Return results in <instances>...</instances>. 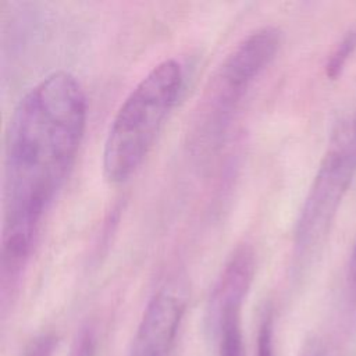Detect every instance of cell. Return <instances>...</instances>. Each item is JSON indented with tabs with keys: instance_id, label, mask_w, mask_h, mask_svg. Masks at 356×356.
Here are the masks:
<instances>
[{
	"instance_id": "11",
	"label": "cell",
	"mask_w": 356,
	"mask_h": 356,
	"mask_svg": "<svg viewBox=\"0 0 356 356\" xmlns=\"http://www.w3.org/2000/svg\"><path fill=\"white\" fill-rule=\"evenodd\" d=\"M96 342L90 331H83L75 341L70 356H95Z\"/></svg>"
},
{
	"instance_id": "5",
	"label": "cell",
	"mask_w": 356,
	"mask_h": 356,
	"mask_svg": "<svg viewBox=\"0 0 356 356\" xmlns=\"http://www.w3.org/2000/svg\"><path fill=\"white\" fill-rule=\"evenodd\" d=\"M185 312L184 300L168 292L156 293L138 325L132 356H167Z\"/></svg>"
},
{
	"instance_id": "7",
	"label": "cell",
	"mask_w": 356,
	"mask_h": 356,
	"mask_svg": "<svg viewBox=\"0 0 356 356\" xmlns=\"http://www.w3.org/2000/svg\"><path fill=\"white\" fill-rule=\"evenodd\" d=\"M213 324L220 335V356H242L241 307H231L221 312Z\"/></svg>"
},
{
	"instance_id": "10",
	"label": "cell",
	"mask_w": 356,
	"mask_h": 356,
	"mask_svg": "<svg viewBox=\"0 0 356 356\" xmlns=\"http://www.w3.org/2000/svg\"><path fill=\"white\" fill-rule=\"evenodd\" d=\"M57 345V338L54 335H42L31 342L25 356H51Z\"/></svg>"
},
{
	"instance_id": "9",
	"label": "cell",
	"mask_w": 356,
	"mask_h": 356,
	"mask_svg": "<svg viewBox=\"0 0 356 356\" xmlns=\"http://www.w3.org/2000/svg\"><path fill=\"white\" fill-rule=\"evenodd\" d=\"M257 356H275L273 342V320L271 316H266L260 324L257 332Z\"/></svg>"
},
{
	"instance_id": "13",
	"label": "cell",
	"mask_w": 356,
	"mask_h": 356,
	"mask_svg": "<svg viewBox=\"0 0 356 356\" xmlns=\"http://www.w3.org/2000/svg\"><path fill=\"white\" fill-rule=\"evenodd\" d=\"M310 356H337L334 352H331V350H327V349H320V350H317V352H314L313 355H310Z\"/></svg>"
},
{
	"instance_id": "12",
	"label": "cell",
	"mask_w": 356,
	"mask_h": 356,
	"mask_svg": "<svg viewBox=\"0 0 356 356\" xmlns=\"http://www.w3.org/2000/svg\"><path fill=\"white\" fill-rule=\"evenodd\" d=\"M348 278H349V285L350 289L356 298V245L353 248L350 261H349V271H348Z\"/></svg>"
},
{
	"instance_id": "6",
	"label": "cell",
	"mask_w": 356,
	"mask_h": 356,
	"mask_svg": "<svg viewBox=\"0 0 356 356\" xmlns=\"http://www.w3.org/2000/svg\"><path fill=\"white\" fill-rule=\"evenodd\" d=\"M254 274V253L249 246H239L229 257L211 298V320L222 310L242 307Z\"/></svg>"
},
{
	"instance_id": "4",
	"label": "cell",
	"mask_w": 356,
	"mask_h": 356,
	"mask_svg": "<svg viewBox=\"0 0 356 356\" xmlns=\"http://www.w3.org/2000/svg\"><path fill=\"white\" fill-rule=\"evenodd\" d=\"M281 44L278 28L266 25L245 36L225 57L207 92L206 118L220 128L253 81L275 58Z\"/></svg>"
},
{
	"instance_id": "3",
	"label": "cell",
	"mask_w": 356,
	"mask_h": 356,
	"mask_svg": "<svg viewBox=\"0 0 356 356\" xmlns=\"http://www.w3.org/2000/svg\"><path fill=\"white\" fill-rule=\"evenodd\" d=\"M355 172V129L341 127L331 138L296 221L293 246L299 261L309 260L324 245Z\"/></svg>"
},
{
	"instance_id": "14",
	"label": "cell",
	"mask_w": 356,
	"mask_h": 356,
	"mask_svg": "<svg viewBox=\"0 0 356 356\" xmlns=\"http://www.w3.org/2000/svg\"><path fill=\"white\" fill-rule=\"evenodd\" d=\"M353 129H355V140H356V121H355V124H353Z\"/></svg>"
},
{
	"instance_id": "8",
	"label": "cell",
	"mask_w": 356,
	"mask_h": 356,
	"mask_svg": "<svg viewBox=\"0 0 356 356\" xmlns=\"http://www.w3.org/2000/svg\"><path fill=\"white\" fill-rule=\"evenodd\" d=\"M355 50H356V29H352L337 44V47L332 50L325 64V74L330 79H337L341 75L342 70L345 68L348 60L352 57Z\"/></svg>"
},
{
	"instance_id": "1",
	"label": "cell",
	"mask_w": 356,
	"mask_h": 356,
	"mask_svg": "<svg viewBox=\"0 0 356 356\" xmlns=\"http://www.w3.org/2000/svg\"><path fill=\"white\" fill-rule=\"evenodd\" d=\"M88 120V100L75 75L54 71L17 103L4 157L1 267L14 281L26 264L40 222L76 159Z\"/></svg>"
},
{
	"instance_id": "2",
	"label": "cell",
	"mask_w": 356,
	"mask_h": 356,
	"mask_svg": "<svg viewBox=\"0 0 356 356\" xmlns=\"http://www.w3.org/2000/svg\"><path fill=\"white\" fill-rule=\"evenodd\" d=\"M184 86L178 60L156 64L127 95L108 127L102 170L108 184L128 181L149 154Z\"/></svg>"
}]
</instances>
